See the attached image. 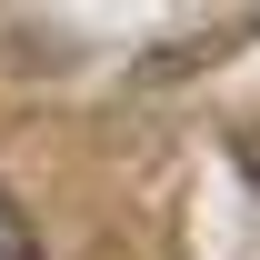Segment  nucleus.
Wrapping results in <instances>:
<instances>
[{
    "label": "nucleus",
    "instance_id": "obj_1",
    "mask_svg": "<svg viewBox=\"0 0 260 260\" xmlns=\"http://www.w3.org/2000/svg\"><path fill=\"white\" fill-rule=\"evenodd\" d=\"M0 260H40V240H30V220H20L10 190H0Z\"/></svg>",
    "mask_w": 260,
    "mask_h": 260
}]
</instances>
